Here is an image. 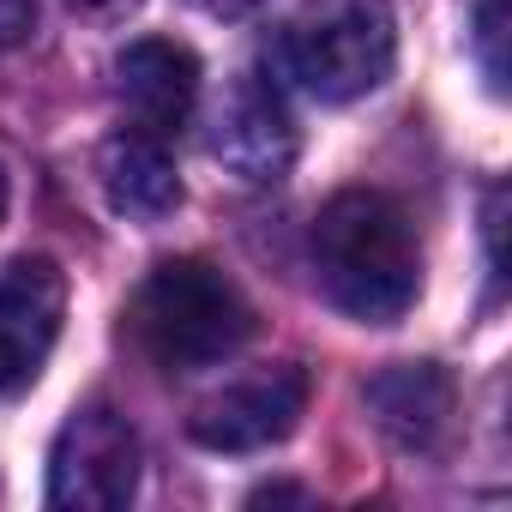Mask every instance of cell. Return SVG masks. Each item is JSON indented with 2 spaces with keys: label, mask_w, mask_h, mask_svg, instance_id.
<instances>
[{
  "label": "cell",
  "mask_w": 512,
  "mask_h": 512,
  "mask_svg": "<svg viewBox=\"0 0 512 512\" xmlns=\"http://www.w3.org/2000/svg\"><path fill=\"white\" fill-rule=\"evenodd\" d=\"M314 278L326 302L362 326H398L422 290V247L398 199L350 187L314 217Z\"/></svg>",
  "instance_id": "cell-1"
},
{
  "label": "cell",
  "mask_w": 512,
  "mask_h": 512,
  "mask_svg": "<svg viewBox=\"0 0 512 512\" xmlns=\"http://www.w3.org/2000/svg\"><path fill=\"white\" fill-rule=\"evenodd\" d=\"M133 332L157 368L193 374V368L235 356L253 338V308L235 290V278H223L217 266L163 260L133 302Z\"/></svg>",
  "instance_id": "cell-2"
},
{
  "label": "cell",
  "mask_w": 512,
  "mask_h": 512,
  "mask_svg": "<svg viewBox=\"0 0 512 512\" xmlns=\"http://www.w3.org/2000/svg\"><path fill=\"white\" fill-rule=\"evenodd\" d=\"M398 19L392 0H302L284 25V67L320 103H356L392 79Z\"/></svg>",
  "instance_id": "cell-3"
},
{
  "label": "cell",
  "mask_w": 512,
  "mask_h": 512,
  "mask_svg": "<svg viewBox=\"0 0 512 512\" xmlns=\"http://www.w3.org/2000/svg\"><path fill=\"white\" fill-rule=\"evenodd\" d=\"M139 494V434L121 410L85 404L67 416L49 452V506L115 512Z\"/></svg>",
  "instance_id": "cell-4"
},
{
  "label": "cell",
  "mask_w": 512,
  "mask_h": 512,
  "mask_svg": "<svg viewBox=\"0 0 512 512\" xmlns=\"http://www.w3.org/2000/svg\"><path fill=\"white\" fill-rule=\"evenodd\" d=\"M302 410H308V374L272 368V374H247V380L211 392L187 416V434L211 452H266L296 434Z\"/></svg>",
  "instance_id": "cell-5"
},
{
  "label": "cell",
  "mask_w": 512,
  "mask_h": 512,
  "mask_svg": "<svg viewBox=\"0 0 512 512\" xmlns=\"http://www.w3.org/2000/svg\"><path fill=\"white\" fill-rule=\"evenodd\" d=\"M67 314V278L55 260H13L0 272V398L37 386Z\"/></svg>",
  "instance_id": "cell-6"
},
{
  "label": "cell",
  "mask_w": 512,
  "mask_h": 512,
  "mask_svg": "<svg viewBox=\"0 0 512 512\" xmlns=\"http://www.w3.org/2000/svg\"><path fill=\"white\" fill-rule=\"evenodd\" d=\"M211 157L247 181V187H266L284 181L296 163V121L284 109V97L266 79H235L211 115Z\"/></svg>",
  "instance_id": "cell-7"
},
{
  "label": "cell",
  "mask_w": 512,
  "mask_h": 512,
  "mask_svg": "<svg viewBox=\"0 0 512 512\" xmlns=\"http://www.w3.org/2000/svg\"><path fill=\"white\" fill-rule=\"evenodd\" d=\"M115 97L139 133L175 139L199 103V55L169 37H139L115 61Z\"/></svg>",
  "instance_id": "cell-8"
},
{
  "label": "cell",
  "mask_w": 512,
  "mask_h": 512,
  "mask_svg": "<svg viewBox=\"0 0 512 512\" xmlns=\"http://www.w3.org/2000/svg\"><path fill=\"white\" fill-rule=\"evenodd\" d=\"M368 410L404 452H434L452 428L458 386L440 362H398L368 380Z\"/></svg>",
  "instance_id": "cell-9"
},
{
  "label": "cell",
  "mask_w": 512,
  "mask_h": 512,
  "mask_svg": "<svg viewBox=\"0 0 512 512\" xmlns=\"http://www.w3.org/2000/svg\"><path fill=\"white\" fill-rule=\"evenodd\" d=\"M103 193L121 217H139V223H163L175 205H181V175H175V157H169V139H151L139 127L115 133L103 145Z\"/></svg>",
  "instance_id": "cell-10"
},
{
  "label": "cell",
  "mask_w": 512,
  "mask_h": 512,
  "mask_svg": "<svg viewBox=\"0 0 512 512\" xmlns=\"http://www.w3.org/2000/svg\"><path fill=\"white\" fill-rule=\"evenodd\" d=\"M470 49L488 79V91H506V0H476L470 7Z\"/></svg>",
  "instance_id": "cell-11"
},
{
  "label": "cell",
  "mask_w": 512,
  "mask_h": 512,
  "mask_svg": "<svg viewBox=\"0 0 512 512\" xmlns=\"http://www.w3.org/2000/svg\"><path fill=\"white\" fill-rule=\"evenodd\" d=\"M37 31V0H0V49H19Z\"/></svg>",
  "instance_id": "cell-12"
},
{
  "label": "cell",
  "mask_w": 512,
  "mask_h": 512,
  "mask_svg": "<svg viewBox=\"0 0 512 512\" xmlns=\"http://www.w3.org/2000/svg\"><path fill=\"white\" fill-rule=\"evenodd\" d=\"M67 7L91 25H121L127 13H139V0H67Z\"/></svg>",
  "instance_id": "cell-13"
},
{
  "label": "cell",
  "mask_w": 512,
  "mask_h": 512,
  "mask_svg": "<svg viewBox=\"0 0 512 512\" xmlns=\"http://www.w3.org/2000/svg\"><path fill=\"white\" fill-rule=\"evenodd\" d=\"M199 13H211V19H241V13H253L260 0H193Z\"/></svg>",
  "instance_id": "cell-14"
},
{
  "label": "cell",
  "mask_w": 512,
  "mask_h": 512,
  "mask_svg": "<svg viewBox=\"0 0 512 512\" xmlns=\"http://www.w3.org/2000/svg\"><path fill=\"white\" fill-rule=\"evenodd\" d=\"M260 500H308L302 488H284V482H272V488H253V506H260Z\"/></svg>",
  "instance_id": "cell-15"
},
{
  "label": "cell",
  "mask_w": 512,
  "mask_h": 512,
  "mask_svg": "<svg viewBox=\"0 0 512 512\" xmlns=\"http://www.w3.org/2000/svg\"><path fill=\"white\" fill-rule=\"evenodd\" d=\"M7 193H13V187H7V169H0V217H7Z\"/></svg>",
  "instance_id": "cell-16"
}]
</instances>
